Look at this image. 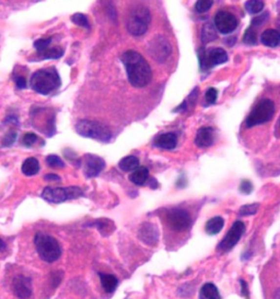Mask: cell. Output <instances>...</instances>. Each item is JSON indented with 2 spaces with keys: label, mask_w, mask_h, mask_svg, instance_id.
<instances>
[{
  "label": "cell",
  "mask_w": 280,
  "mask_h": 299,
  "mask_svg": "<svg viewBox=\"0 0 280 299\" xmlns=\"http://www.w3.org/2000/svg\"><path fill=\"white\" fill-rule=\"evenodd\" d=\"M121 59L131 86L136 88H144L150 84L152 79V70L149 63L141 54L134 49H129L122 55Z\"/></svg>",
  "instance_id": "obj_1"
},
{
  "label": "cell",
  "mask_w": 280,
  "mask_h": 299,
  "mask_svg": "<svg viewBox=\"0 0 280 299\" xmlns=\"http://www.w3.org/2000/svg\"><path fill=\"white\" fill-rule=\"evenodd\" d=\"M30 86L38 93L47 95L61 86V78L54 67L40 69L32 75Z\"/></svg>",
  "instance_id": "obj_2"
},
{
  "label": "cell",
  "mask_w": 280,
  "mask_h": 299,
  "mask_svg": "<svg viewBox=\"0 0 280 299\" xmlns=\"http://www.w3.org/2000/svg\"><path fill=\"white\" fill-rule=\"evenodd\" d=\"M34 243L41 259L48 263L57 261L62 254L58 241L48 233L40 231L35 234Z\"/></svg>",
  "instance_id": "obj_3"
},
{
  "label": "cell",
  "mask_w": 280,
  "mask_h": 299,
  "mask_svg": "<svg viewBox=\"0 0 280 299\" xmlns=\"http://www.w3.org/2000/svg\"><path fill=\"white\" fill-rule=\"evenodd\" d=\"M151 22V13L145 6L132 8L127 18V30L132 36L144 35Z\"/></svg>",
  "instance_id": "obj_4"
},
{
  "label": "cell",
  "mask_w": 280,
  "mask_h": 299,
  "mask_svg": "<svg viewBox=\"0 0 280 299\" xmlns=\"http://www.w3.org/2000/svg\"><path fill=\"white\" fill-rule=\"evenodd\" d=\"M76 132L81 136L93 138L102 142H108L112 138V132L105 124L91 119H81L78 122Z\"/></svg>",
  "instance_id": "obj_5"
},
{
  "label": "cell",
  "mask_w": 280,
  "mask_h": 299,
  "mask_svg": "<svg viewBox=\"0 0 280 299\" xmlns=\"http://www.w3.org/2000/svg\"><path fill=\"white\" fill-rule=\"evenodd\" d=\"M275 113V104L272 100L263 99L255 105L249 116L246 118V126L254 127L260 124H265L273 118Z\"/></svg>",
  "instance_id": "obj_6"
},
{
  "label": "cell",
  "mask_w": 280,
  "mask_h": 299,
  "mask_svg": "<svg viewBox=\"0 0 280 299\" xmlns=\"http://www.w3.org/2000/svg\"><path fill=\"white\" fill-rule=\"evenodd\" d=\"M84 195V191L79 186H68V187H50L47 186L42 192V197L48 203L59 204L63 202L78 199Z\"/></svg>",
  "instance_id": "obj_7"
},
{
  "label": "cell",
  "mask_w": 280,
  "mask_h": 299,
  "mask_svg": "<svg viewBox=\"0 0 280 299\" xmlns=\"http://www.w3.org/2000/svg\"><path fill=\"white\" fill-rule=\"evenodd\" d=\"M148 53L157 63H164L172 54V46L163 35H157L150 41Z\"/></svg>",
  "instance_id": "obj_8"
},
{
  "label": "cell",
  "mask_w": 280,
  "mask_h": 299,
  "mask_svg": "<svg viewBox=\"0 0 280 299\" xmlns=\"http://www.w3.org/2000/svg\"><path fill=\"white\" fill-rule=\"evenodd\" d=\"M228 62V54L224 49L219 47L210 48L208 52H206L204 48L199 49V63L200 68L207 69L210 67L221 65Z\"/></svg>",
  "instance_id": "obj_9"
},
{
  "label": "cell",
  "mask_w": 280,
  "mask_h": 299,
  "mask_svg": "<svg viewBox=\"0 0 280 299\" xmlns=\"http://www.w3.org/2000/svg\"><path fill=\"white\" fill-rule=\"evenodd\" d=\"M167 220L169 226L175 231H184L192 224L191 216L188 211L182 208H173L168 213Z\"/></svg>",
  "instance_id": "obj_10"
},
{
  "label": "cell",
  "mask_w": 280,
  "mask_h": 299,
  "mask_svg": "<svg viewBox=\"0 0 280 299\" xmlns=\"http://www.w3.org/2000/svg\"><path fill=\"white\" fill-rule=\"evenodd\" d=\"M244 231H245L244 223L237 220V222H236L232 225V227L230 228V230H229L226 236H224L222 241L219 243L218 249L223 252L230 251L232 248L238 242V240H240Z\"/></svg>",
  "instance_id": "obj_11"
},
{
  "label": "cell",
  "mask_w": 280,
  "mask_h": 299,
  "mask_svg": "<svg viewBox=\"0 0 280 299\" xmlns=\"http://www.w3.org/2000/svg\"><path fill=\"white\" fill-rule=\"evenodd\" d=\"M238 25L236 16L228 11H219L215 17V26L221 34H230Z\"/></svg>",
  "instance_id": "obj_12"
},
{
  "label": "cell",
  "mask_w": 280,
  "mask_h": 299,
  "mask_svg": "<svg viewBox=\"0 0 280 299\" xmlns=\"http://www.w3.org/2000/svg\"><path fill=\"white\" fill-rule=\"evenodd\" d=\"M84 173L86 178H95L103 171L105 161L95 155H86L84 157Z\"/></svg>",
  "instance_id": "obj_13"
},
{
  "label": "cell",
  "mask_w": 280,
  "mask_h": 299,
  "mask_svg": "<svg viewBox=\"0 0 280 299\" xmlns=\"http://www.w3.org/2000/svg\"><path fill=\"white\" fill-rule=\"evenodd\" d=\"M12 291L20 299H27L32 295L31 279L23 275H18L12 280Z\"/></svg>",
  "instance_id": "obj_14"
},
{
  "label": "cell",
  "mask_w": 280,
  "mask_h": 299,
  "mask_svg": "<svg viewBox=\"0 0 280 299\" xmlns=\"http://www.w3.org/2000/svg\"><path fill=\"white\" fill-rule=\"evenodd\" d=\"M138 237L142 242L146 243V245L154 246L159 240L158 228L155 227L154 225L149 224V223L142 224L139 229Z\"/></svg>",
  "instance_id": "obj_15"
},
{
  "label": "cell",
  "mask_w": 280,
  "mask_h": 299,
  "mask_svg": "<svg viewBox=\"0 0 280 299\" xmlns=\"http://www.w3.org/2000/svg\"><path fill=\"white\" fill-rule=\"evenodd\" d=\"M215 131L211 127H201L198 130L195 138V144L200 148H207L214 144Z\"/></svg>",
  "instance_id": "obj_16"
},
{
  "label": "cell",
  "mask_w": 280,
  "mask_h": 299,
  "mask_svg": "<svg viewBox=\"0 0 280 299\" xmlns=\"http://www.w3.org/2000/svg\"><path fill=\"white\" fill-rule=\"evenodd\" d=\"M177 145V136L174 133H164V134L159 135L154 140V146L159 148L172 150Z\"/></svg>",
  "instance_id": "obj_17"
},
{
  "label": "cell",
  "mask_w": 280,
  "mask_h": 299,
  "mask_svg": "<svg viewBox=\"0 0 280 299\" xmlns=\"http://www.w3.org/2000/svg\"><path fill=\"white\" fill-rule=\"evenodd\" d=\"M260 41L267 47H276L280 44V33L277 30L267 29L261 34Z\"/></svg>",
  "instance_id": "obj_18"
},
{
  "label": "cell",
  "mask_w": 280,
  "mask_h": 299,
  "mask_svg": "<svg viewBox=\"0 0 280 299\" xmlns=\"http://www.w3.org/2000/svg\"><path fill=\"white\" fill-rule=\"evenodd\" d=\"M149 179V170L146 167H138L129 176V180L135 185H144Z\"/></svg>",
  "instance_id": "obj_19"
},
{
  "label": "cell",
  "mask_w": 280,
  "mask_h": 299,
  "mask_svg": "<svg viewBox=\"0 0 280 299\" xmlns=\"http://www.w3.org/2000/svg\"><path fill=\"white\" fill-rule=\"evenodd\" d=\"M100 279L103 289L108 294H111L115 291L118 285V279L116 278V276H114L112 274L100 273Z\"/></svg>",
  "instance_id": "obj_20"
},
{
  "label": "cell",
  "mask_w": 280,
  "mask_h": 299,
  "mask_svg": "<svg viewBox=\"0 0 280 299\" xmlns=\"http://www.w3.org/2000/svg\"><path fill=\"white\" fill-rule=\"evenodd\" d=\"M21 170L23 174H25L27 177L35 176V174L40 171V162L36 158H27L25 159L24 162L22 163Z\"/></svg>",
  "instance_id": "obj_21"
},
{
  "label": "cell",
  "mask_w": 280,
  "mask_h": 299,
  "mask_svg": "<svg viewBox=\"0 0 280 299\" xmlns=\"http://www.w3.org/2000/svg\"><path fill=\"white\" fill-rule=\"evenodd\" d=\"M118 167L121 168V170L124 172L134 171V170L139 167V160L138 158L135 157V156H127V157L123 158L119 161Z\"/></svg>",
  "instance_id": "obj_22"
},
{
  "label": "cell",
  "mask_w": 280,
  "mask_h": 299,
  "mask_svg": "<svg viewBox=\"0 0 280 299\" xmlns=\"http://www.w3.org/2000/svg\"><path fill=\"white\" fill-rule=\"evenodd\" d=\"M224 220L220 216H215V217L209 219L207 224H206V231L208 234H217L220 230L223 228Z\"/></svg>",
  "instance_id": "obj_23"
},
{
  "label": "cell",
  "mask_w": 280,
  "mask_h": 299,
  "mask_svg": "<svg viewBox=\"0 0 280 299\" xmlns=\"http://www.w3.org/2000/svg\"><path fill=\"white\" fill-rule=\"evenodd\" d=\"M39 56L43 59H58L64 55V50L61 47H46L41 52H38Z\"/></svg>",
  "instance_id": "obj_24"
},
{
  "label": "cell",
  "mask_w": 280,
  "mask_h": 299,
  "mask_svg": "<svg viewBox=\"0 0 280 299\" xmlns=\"http://www.w3.org/2000/svg\"><path fill=\"white\" fill-rule=\"evenodd\" d=\"M201 295L207 299H221L219 295L218 288L215 286L213 283H206L203 287H201Z\"/></svg>",
  "instance_id": "obj_25"
},
{
  "label": "cell",
  "mask_w": 280,
  "mask_h": 299,
  "mask_svg": "<svg viewBox=\"0 0 280 299\" xmlns=\"http://www.w3.org/2000/svg\"><path fill=\"white\" fill-rule=\"evenodd\" d=\"M244 7L245 10L251 13V15H257V13L263 11L265 3L263 0H247Z\"/></svg>",
  "instance_id": "obj_26"
},
{
  "label": "cell",
  "mask_w": 280,
  "mask_h": 299,
  "mask_svg": "<svg viewBox=\"0 0 280 299\" xmlns=\"http://www.w3.org/2000/svg\"><path fill=\"white\" fill-rule=\"evenodd\" d=\"M201 39H203L204 43H208V42H211V41H214L215 39H217V34H215L214 26L209 24V23H206V25L203 27V32H201Z\"/></svg>",
  "instance_id": "obj_27"
},
{
  "label": "cell",
  "mask_w": 280,
  "mask_h": 299,
  "mask_svg": "<svg viewBox=\"0 0 280 299\" xmlns=\"http://www.w3.org/2000/svg\"><path fill=\"white\" fill-rule=\"evenodd\" d=\"M71 21L81 27H86V29H89L90 27L88 18H86V15H82V13H75V15H72Z\"/></svg>",
  "instance_id": "obj_28"
},
{
  "label": "cell",
  "mask_w": 280,
  "mask_h": 299,
  "mask_svg": "<svg viewBox=\"0 0 280 299\" xmlns=\"http://www.w3.org/2000/svg\"><path fill=\"white\" fill-rule=\"evenodd\" d=\"M213 3H214V0H197L196 4H195V9L197 12L205 13L210 10Z\"/></svg>",
  "instance_id": "obj_29"
},
{
  "label": "cell",
  "mask_w": 280,
  "mask_h": 299,
  "mask_svg": "<svg viewBox=\"0 0 280 299\" xmlns=\"http://www.w3.org/2000/svg\"><path fill=\"white\" fill-rule=\"evenodd\" d=\"M93 226H95L96 228L99 229L100 232H104V231H108L109 233H111V226H113V224L111 220H108V219H100V220H96V222H94Z\"/></svg>",
  "instance_id": "obj_30"
},
{
  "label": "cell",
  "mask_w": 280,
  "mask_h": 299,
  "mask_svg": "<svg viewBox=\"0 0 280 299\" xmlns=\"http://www.w3.org/2000/svg\"><path fill=\"white\" fill-rule=\"evenodd\" d=\"M243 41H244V43L249 44V45L256 44V41H257L256 31L254 30V27L252 25L245 31V34H244V38H243Z\"/></svg>",
  "instance_id": "obj_31"
},
{
  "label": "cell",
  "mask_w": 280,
  "mask_h": 299,
  "mask_svg": "<svg viewBox=\"0 0 280 299\" xmlns=\"http://www.w3.org/2000/svg\"><path fill=\"white\" fill-rule=\"evenodd\" d=\"M46 163L49 165L50 168H64L65 167V163L64 161L58 157V156L55 155H49L46 158Z\"/></svg>",
  "instance_id": "obj_32"
},
{
  "label": "cell",
  "mask_w": 280,
  "mask_h": 299,
  "mask_svg": "<svg viewBox=\"0 0 280 299\" xmlns=\"http://www.w3.org/2000/svg\"><path fill=\"white\" fill-rule=\"evenodd\" d=\"M259 208L258 204H249L244 205L240 208V215L241 216H249V215H254L257 213V210Z\"/></svg>",
  "instance_id": "obj_33"
},
{
  "label": "cell",
  "mask_w": 280,
  "mask_h": 299,
  "mask_svg": "<svg viewBox=\"0 0 280 299\" xmlns=\"http://www.w3.org/2000/svg\"><path fill=\"white\" fill-rule=\"evenodd\" d=\"M17 139V132L10 130L2 138V146L10 147Z\"/></svg>",
  "instance_id": "obj_34"
},
{
  "label": "cell",
  "mask_w": 280,
  "mask_h": 299,
  "mask_svg": "<svg viewBox=\"0 0 280 299\" xmlns=\"http://www.w3.org/2000/svg\"><path fill=\"white\" fill-rule=\"evenodd\" d=\"M36 140H38V136H36L34 133H26V134H24L23 137H22L21 142L25 147H31L32 145L35 144Z\"/></svg>",
  "instance_id": "obj_35"
},
{
  "label": "cell",
  "mask_w": 280,
  "mask_h": 299,
  "mask_svg": "<svg viewBox=\"0 0 280 299\" xmlns=\"http://www.w3.org/2000/svg\"><path fill=\"white\" fill-rule=\"evenodd\" d=\"M52 38H48V39H40L38 41H35L34 43V47L36 48V50L38 52H41V50L45 49L46 47H48V46L50 45V43H52Z\"/></svg>",
  "instance_id": "obj_36"
},
{
  "label": "cell",
  "mask_w": 280,
  "mask_h": 299,
  "mask_svg": "<svg viewBox=\"0 0 280 299\" xmlns=\"http://www.w3.org/2000/svg\"><path fill=\"white\" fill-rule=\"evenodd\" d=\"M205 98H206V101H207V103H209V104L215 103V101H217V98H218V91H217V89L209 88L207 90V92H206Z\"/></svg>",
  "instance_id": "obj_37"
},
{
  "label": "cell",
  "mask_w": 280,
  "mask_h": 299,
  "mask_svg": "<svg viewBox=\"0 0 280 299\" xmlns=\"http://www.w3.org/2000/svg\"><path fill=\"white\" fill-rule=\"evenodd\" d=\"M240 191L243 194H250V193L253 191V184L249 180H243L240 185Z\"/></svg>",
  "instance_id": "obj_38"
},
{
  "label": "cell",
  "mask_w": 280,
  "mask_h": 299,
  "mask_svg": "<svg viewBox=\"0 0 280 299\" xmlns=\"http://www.w3.org/2000/svg\"><path fill=\"white\" fill-rule=\"evenodd\" d=\"M267 19H268V13H264V15H261V16H257L256 18H254L253 21H252V25L258 26L260 24H263V22H265Z\"/></svg>",
  "instance_id": "obj_39"
},
{
  "label": "cell",
  "mask_w": 280,
  "mask_h": 299,
  "mask_svg": "<svg viewBox=\"0 0 280 299\" xmlns=\"http://www.w3.org/2000/svg\"><path fill=\"white\" fill-rule=\"evenodd\" d=\"M15 81H16L17 87L19 89H24L26 87V79H25V77H23V76H16Z\"/></svg>",
  "instance_id": "obj_40"
},
{
  "label": "cell",
  "mask_w": 280,
  "mask_h": 299,
  "mask_svg": "<svg viewBox=\"0 0 280 299\" xmlns=\"http://www.w3.org/2000/svg\"><path fill=\"white\" fill-rule=\"evenodd\" d=\"M240 283H241V287H242V295L245 296L246 298H249V289H247L246 282H245V280L241 279Z\"/></svg>",
  "instance_id": "obj_41"
},
{
  "label": "cell",
  "mask_w": 280,
  "mask_h": 299,
  "mask_svg": "<svg viewBox=\"0 0 280 299\" xmlns=\"http://www.w3.org/2000/svg\"><path fill=\"white\" fill-rule=\"evenodd\" d=\"M44 178H45V180H48V181H59V180H61V178H59L57 174H53V173L46 174V176H45Z\"/></svg>",
  "instance_id": "obj_42"
},
{
  "label": "cell",
  "mask_w": 280,
  "mask_h": 299,
  "mask_svg": "<svg viewBox=\"0 0 280 299\" xmlns=\"http://www.w3.org/2000/svg\"><path fill=\"white\" fill-rule=\"evenodd\" d=\"M6 248V243L2 241V239H0V251H2Z\"/></svg>",
  "instance_id": "obj_43"
},
{
  "label": "cell",
  "mask_w": 280,
  "mask_h": 299,
  "mask_svg": "<svg viewBox=\"0 0 280 299\" xmlns=\"http://www.w3.org/2000/svg\"><path fill=\"white\" fill-rule=\"evenodd\" d=\"M279 125H280V121H279Z\"/></svg>",
  "instance_id": "obj_44"
}]
</instances>
